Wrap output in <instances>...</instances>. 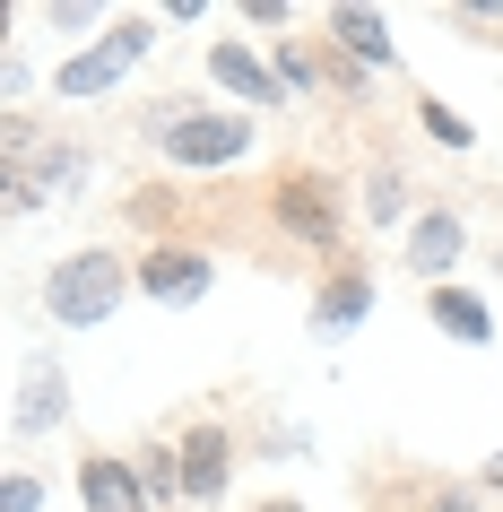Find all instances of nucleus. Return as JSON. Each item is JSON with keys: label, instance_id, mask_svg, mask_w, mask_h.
I'll return each instance as SVG.
<instances>
[{"label": "nucleus", "instance_id": "nucleus-6", "mask_svg": "<svg viewBox=\"0 0 503 512\" xmlns=\"http://www.w3.org/2000/svg\"><path fill=\"white\" fill-rule=\"evenodd\" d=\"M460 252H469V217H460V209H417V217H408V270H417V278L451 287Z\"/></svg>", "mask_w": 503, "mask_h": 512}, {"label": "nucleus", "instance_id": "nucleus-20", "mask_svg": "<svg viewBox=\"0 0 503 512\" xmlns=\"http://www.w3.org/2000/svg\"><path fill=\"white\" fill-rule=\"evenodd\" d=\"M261 512H304V504H295V495H269V504Z\"/></svg>", "mask_w": 503, "mask_h": 512}, {"label": "nucleus", "instance_id": "nucleus-10", "mask_svg": "<svg viewBox=\"0 0 503 512\" xmlns=\"http://www.w3.org/2000/svg\"><path fill=\"white\" fill-rule=\"evenodd\" d=\"M330 53H347L356 70H391V27L373 9H356V0H339L330 9Z\"/></svg>", "mask_w": 503, "mask_h": 512}, {"label": "nucleus", "instance_id": "nucleus-18", "mask_svg": "<svg viewBox=\"0 0 503 512\" xmlns=\"http://www.w3.org/2000/svg\"><path fill=\"white\" fill-rule=\"evenodd\" d=\"M417 512H477V486H425Z\"/></svg>", "mask_w": 503, "mask_h": 512}, {"label": "nucleus", "instance_id": "nucleus-12", "mask_svg": "<svg viewBox=\"0 0 503 512\" xmlns=\"http://www.w3.org/2000/svg\"><path fill=\"white\" fill-rule=\"evenodd\" d=\"M209 79H217V87H235L243 105H278V96H287V87L269 79V70L243 53V44H209Z\"/></svg>", "mask_w": 503, "mask_h": 512}, {"label": "nucleus", "instance_id": "nucleus-5", "mask_svg": "<svg viewBox=\"0 0 503 512\" xmlns=\"http://www.w3.org/2000/svg\"><path fill=\"white\" fill-rule=\"evenodd\" d=\"M217 287V261L209 252H200V243H148V252H139V296L148 304H200Z\"/></svg>", "mask_w": 503, "mask_h": 512}, {"label": "nucleus", "instance_id": "nucleus-11", "mask_svg": "<svg viewBox=\"0 0 503 512\" xmlns=\"http://www.w3.org/2000/svg\"><path fill=\"white\" fill-rule=\"evenodd\" d=\"M425 313H434V330H443V339H469V348H486V339H495V313H486L469 287H434V296H425Z\"/></svg>", "mask_w": 503, "mask_h": 512}, {"label": "nucleus", "instance_id": "nucleus-13", "mask_svg": "<svg viewBox=\"0 0 503 512\" xmlns=\"http://www.w3.org/2000/svg\"><path fill=\"white\" fill-rule=\"evenodd\" d=\"M53 417H70V391H61V374H53V365H35V374H27V400H18V434L53 426Z\"/></svg>", "mask_w": 503, "mask_h": 512}, {"label": "nucleus", "instance_id": "nucleus-3", "mask_svg": "<svg viewBox=\"0 0 503 512\" xmlns=\"http://www.w3.org/2000/svg\"><path fill=\"white\" fill-rule=\"evenodd\" d=\"M157 148H165L174 174H217V165H235L243 148H252V122H243V113H165Z\"/></svg>", "mask_w": 503, "mask_h": 512}, {"label": "nucleus", "instance_id": "nucleus-17", "mask_svg": "<svg viewBox=\"0 0 503 512\" xmlns=\"http://www.w3.org/2000/svg\"><path fill=\"white\" fill-rule=\"evenodd\" d=\"M365 200H373V217H382V226L399 217V174H391V165H373V191H365Z\"/></svg>", "mask_w": 503, "mask_h": 512}, {"label": "nucleus", "instance_id": "nucleus-4", "mask_svg": "<svg viewBox=\"0 0 503 512\" xmlns=\"http://www.w3.org/2000/svg\"><path fill=\"white\" fill-rule=\"evenodd\" d=\"M148 44H157V18H113L105 27V44H96V53H79V61H61V96H70V105H79V96H105L113 79H122V70H131V61H148Z\"/></svg>", "mask_w": 503, "mask_h": 512}, {"label": "nucleus", "instance_id": "nucleus-7", "mask_svg": "<svg viewBox=\"0 0 503 512\" xmlns=\"http://www.w3.org/2000/svg\"><path fill=\"white\" fill-rule=\"evenodd\" d=\"M174 452H183V495H191V504H200V512L226 504V478H235V434H226V426H191Z\"/></svg>", "mask_w": 503, "mask_h": 512}, {"label": "nucleus", "instance_id": "nucleus-21", "mask_svg": "<svg viewBox=\"0 0 503 512\" xmlns=\"http://www.w3.org/2000/svg\"><path fill=\"white\" fill-rule=\"evenodd\" d=\"M486 486H503V460H486Z\"/></svg>", "mask_w": 503, "mask_h": 512}, {"label": "nucleus", "instance_id": "nucleus-19", "mask_svg": "<svg viewBox=\"0 0 503 512\" xmlns=\"http://www.w3.org/2000/svg\"><path fill=\"white\" fill-rule=\"evenodd\" d=\"M243 27H261V35H278V27H287V0H243Z\"/></svg>", "mask_w": 503, "mask_h": 512}, {"label": "nucleus", "instance_id": "nucleus-9", "mask_svg": "<svg viewBox=\"0 0 503 512\" xmlns=\"http://www.w3.org/2000/svg\"><path fill=\"white\" fill-rule=\"evenodd\" d=\"M365 304H373V278L347 261V270L321 278V296H313V330H321V339H347V330L365 322Z\"/></svg>", "mask_w": 503, "mask_h": 512}, {"label": "nucleus", "instance_id": "nucleus-14", "mask_svg": "<svg viewBox=\"0 0 503 512\" xmlns=\"http://www.w3.org/2000/svg\"><path fill=\"white\" fill-rule=\"evenodd\" d=\"M139 478H148V504H174L183 495V452L174 443H139Z\"/></svg>", "mask_w": 503, "mask_h": 512}, {"label": "nucleus", "instance_id": "nucleus-15", "mask_svg": "<svg viewBox=\"0 0 503 512\" xmlns=\"http://www.w3.org/2000/svg\"><path fill=\"white\" fill-rule=\"evenodd\" d=\"M417 122H425V139H443V148H477V131L443 105V96H417Z\"/></svg>", "mask_w": 503, "mask_h": 512}, {"label": "nucleus", "instance_id": "nucleus-2", "mask_svg": "<svg viewBox=\"0 0 503 512\" xmlns=\"http://www.w3.org/2000/svg\"><path fill=\"white\" fill-rule=\"evenodd\" d=\"M269 226L295 235L304 252H339V183L313 174V165L278 174V183H269Z\"/></svg>", "mask_w": 503, "mask_h": 512}, {"label": "nucleus", "instance_id": "nucleus-1", "mask_svg": "<svg viewBox=\"0 0 503 512\" xmlns=\"http://www.w3.org/2000/svg\"><path fill=\"white\" fill-rule=\"evenodd\" d=\"M131 261L113 252V243H87V252H70V261H53V278H44V304H53L61 330H96L122 313V296H131Z\"/></svg>", "mask_w": 503, "mask_h": 512}, {"label": "nucleus", "instance_id": "nucleus-16", "mask_svg": "<svg viewBox=\"0 0 503 512\" xmlns=\"http://www.w3.org/2000/svg\"><path fill=\"white\" fill-rule=\"evenodd\" d=\"M44 504V486L27 478V469H9V486H0V512H35Z\"/></svg>", "mask_w": 503, "mask_h": 512}, {"label": "nucleus", "instance_id": "nucleus-8", "mask_svg": "<svg viewBox=\"0 0 503 512\" xmlns=\"http://www.w3.org/2000/svg\"><path fill=\"white\" fill-rule=\"evenodd\" d=\"M79 504L87 512H157V504H148V478H139V460H122V452H87L79 460Z\"/></svg>", "mask_w": 503, "mask_h": 512}]
</instances>
